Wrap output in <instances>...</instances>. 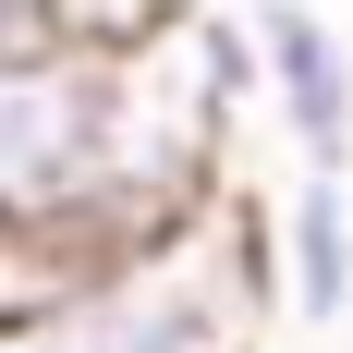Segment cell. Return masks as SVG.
<instances>
[{
    "mask_svg": "<svg viewBox=\"0 0 353 353\" xmlns=\"http://www.w3.org/2000/svg\"><path fill=\"white\" fill-rule=\"evenodd\" d=\"M256 305H268V256H256V219L219 195L159 244H134L122 268L12 305L0 353H256Z\"/></svg>",
    "mask_w": 353,
    "mask_h": 353,
    "instance_id": "obj_1",
    "label": "cell"
},
{
    "mask_svg": "<svg viewBox=\"0 0 353 353\" xmlns=\"http://www.w3.org/2000/svg\"><path fill=\"white\" fill-rule=\"evenodd\" d=\"M98 85H110V37H61L37 61H0V232L85 219L98 244H122L98 219Z\"/></svg>",
    "mask_w": 353,
    "mask_h": 353,
    "instance_id": "obj_2",
    "label": "cell"
},
{
    "mask_svg": "<svg viewBox=\"0 0 353 353\" xmlns=\"http://www.w3.org/2000/svg\"><path fill=\"white\" fill-rule=\"evenodd\" d=\"M244 73H256V98H268V122L292 134L305 171H353V37L317 0H256L244 12Z\"/></svg>",
    "mask_w": 353,
    "mask_h": 353,
    "instance_id": "obj_3",
    "label": "cell"
},
{
    "mask_svg": "<svg viewBox=\"0 0 353 353\" xmlns=\"http://www.w3.org/2000/svg\"><path fill=\"white\" fill-rule=\"evenodd\" d=\"M256 256H268V305H292L305 329H341L353 317V171H292Z\"/></svg>",
    "mask_w": 353,
    "mask_h": 353,
    "instance_id": "obj_4",
    "label": "cell"
},
{
    "mask_svg": "<svg viewBox=\"0 0 353 353\" xmlns=\"http://www.w3.org/2000/svg\"><path fill=\"white\" fill-rule=\"evenodd\" d=\"M61 37H85V0H0V61H37Z\"/></svg>",
    "mask_w": 353,
    "mask_h": 353,
    "instance_id": "obj_5",
    "label": "cell"
},
{
    "mask_svg": "<svg viewBox=\"0 0 353 353\" xmlns=\"http://www.w3.org/2000/svg\"><path fill=\"white\" fill-rule=\"evenodd\" d=\"M159 0H85V37H122V25H146Z\"/></svg>",
    "mask_w": 353,
    "mask_h": 353,
    "instance_id": "obj_6",
    "label": "cell"
}]
</instances>
